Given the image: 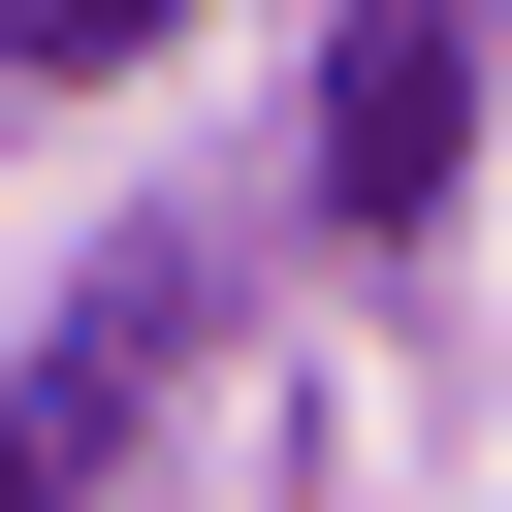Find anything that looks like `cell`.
I'll list each match as a JSON object with an SVG mask.
<instances>
[{
  "label": "cell",
  "mask_w": 512,
  "mask_h": 512,
  "mask_svg": "<svg viewBox=\"0 0 512 512\" xmlns=\"http://www.w3.org/2000/svg\"><path fill=\"white\" fill-rule=\"evenodd\" d=\"M160 384H192V224H128V256H96V320L0 384V512H96V448H128Z\"/></svg>",
  "instance_id": "1"
},
{
  "label": "cell",
  "mask_w": 512,
  "mask_h": 512,
  "mask_svg": "<svg viewBox=\"0 0 512 512\" xmlns=\"http://www.w3.org/2000/svg\"><path fill=\"white\" fill-rule=\"evenodd\" d=\"M448 160H480V0H352V64H320V224H448Z\"/></svg>",
  "instance_id": "2"
},
{
  "label": "cell",
  "mask_w": 512,
  "mask_h": 512,
  "mask_svg": "<svg viewBox=\"0 0 512 512\" xmlns=\"http://www.w3.org/2000/svg\"><path fill=\"white\" fill-rule=\"evenodd\" d=\"M0 64H32V96H96V64H160V0H0Z\"/></svg>",
  "instance_id": "3"
}]
</instances>
